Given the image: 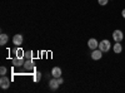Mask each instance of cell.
Returning <instances> with one entry per match:
<instances>
[{
	"label": "cell",
	"mask_w": 125,
	"mask_h": 93,
	"mask_svg": "<svg viewBox=\"0 0 125 93\" xmlns=\"http://www.w3.org/2000/svg\"><path fill=\"white\" fill-rule=\"evenodd\" d=\"M24 57H25L26 59H31V58H33V52H31V50H26Z\"/></svg>",
	"instance_id": "obj_15"
},
{
	"label": "cell",
	"mask_w": 125,
	"mask_h": 93,
	"mask_svg": "<svg viewBox=\"0 0 125 93\" xmlns=\"http://www.w3.org/2000/svg\"><path fill=\"white\" fill-rule=\"evenodd\" d=\"M24 59L23 58H18V57H15L14 59H13V66L14 67H21V66H24Z\"/></svg>",
	"instance_id": "obj_9"
},
{
	"label": "cell",
	"mask_w": 125,
	"mask_h": 93,
	"mask_svg": "<svg viewBox=\"0 0 125 93\" xmlns=\"http://www.w3.org/2000/svg\"><path fill=\"white\" fill-rule=\"evenodd\" d=\"M110 48H111L110 42H109V40H106V39L101 40V42L99 43V49L103 52V53H106V52H109V50H110Z\"/></svg>",
	"instance_id": "obj_1"
},
{
	"label": "cell",
	"mask_w": 125,
	"mask_h": 93,
	"mask_svg": "<svg viewBox=\"0 0 125 93\" xmlns=\"http://www.w3.org/2000/svg\"><path fill=\"white\" fill-rule=\"evenodd\" d=\"M24 55H25V52L23 50V49H16L15 50V57H18V58H24Z\"/></svg>",
	"instance_id": "obj_13"
},
{
	"label": "cell",
	"mask_w": 125,
	"mask_h": 93,
	"mask_svg": "<svg viewBox=\"0 0 125 93\" xmlns=\"http://www.w3.org/2000/svg\"><path fill=\"white\" fill-rule=\"evenodd\" d=\"M51 76L55 77V78L61 77V69H60L59 67H54L53 69H51Z\"/></svg>",
	"instance_id": "obj_10"
},
{
	"label": "cell",
	"mask_w": 125,
	"mask_h": 93,
	"mask_svg": "<svg viewBox=\"0 0 125 93\" xmlns=\"http://www.w3.org/2000/svg\"><path fill=\"white\" fill-rule=\"evenodd\" d=\"M8 42H9V35L5 33L0 34V45H5Z\"/></svg>",
	"instance_id": "obj_11"
},
{
	"label": "cell",
	"mask_w": 125,
	"mask_h": 93,
	"mask_svg": "<svg viewBox=\"0 0 125 93\" xmlns=\"http://www.w3.org/2000/svg\"><path fill=\"white\" fill-rule=\"evenodd\" d=\"M113 50H114V53H115V54H119V53H121L123 47H121L120 42H115V44H114V47H113Z\"/></svg>",
	"instance_id": "obj_12"
},
{
	"label": "cell",
	"mask_w": 125,
	"mask_h": 93,
	"mask_svg": "<svg viewBox=\"0 0 125 93\" xmlns=\"http://www.w3.org/2000/svg\"><path fill=\"white\" fill-rule=\"evenodd\" d=\"M23 40H24V38H23L21 34H15L13 37V44L16 45V47H19V45L23 44Z\"/></svg>",
	"instance_id": "obj_5"
},
{
	"label": "cell",
	"mask_w": 125,
	"mask_h": 93,
	"mask_svg": "<svg viewBox=\"0 0 125 93\" xmlns=\"http://www.w3.org/2000/svg\"><path fill=\"white\" fill-rule=\"evenodd\" d=\"M40 79H41V73L40 72H36V73L34 74V77H33V80L35 82V83H38V82H40Z\"/></svg>",
	"instance_id": "obj_14"
},
{
	"label": "cell",
	"mask_w": 125,
	"mask_h": 93,
	"mask_svg": "<svg viewBox=\"0 0 125 93\" xmlns=\"http://www.w3.org/2000/svg\"><path fill=\"white\" fill-rule=\"evenodd\" d=\"M91 58L94 59V60H99V59H101L103 58V52L98 48V49H94L93 52H91Z\"/></svg>",
	"instance_id": "obj_6"
},
{
	"label": "cell",
	"mask_w": 125,
	"mask_h": 93,
	"mask_svg": "<svg viewBox=\"0 0 125 93\" xmlns=\"http://www.w3.org/2000/svg\"><path fill=\"white\" fill-rule=\"evenodd\" d=\"M98 3H99L101 6H105V5H108L109 0H98Z\"/></svg>",
	"instance_id": "obj_16"
},
{
	"label": "cell",
	"mask_w": 125,
	"mask_h": 93,
	"mask_svg": "<svg viewBox=\"0 0 125 93\" xmlns=\"http://www.w3.org/2000/svg\"><path fill=\"white\" fill-rule=\"evenodd\" d=\"M0 87L3 89H8L10 87V79L5 76H1V78H0Z\"/></svg>",
	"instance_id": "obj_3"
},
{
	"label": "cell",
	"mask_w": 125,
	"mask_h": 93,
	"mask_svg": "<svg viewBox=\"0 0 125 93\" xmlns=\"http://www.w3.org/2000/svg\"><path fill=\"white\" fill-rule=\"evenodd\" d=\"M0 74H1V76H5V74H6V68H5V67L0 68Z\"/></svg>",
	"instance_id": "obj_17"
},
{
	"label": "cell",
	"mask_w": 125,
	"mask_h": 93,
	"mask_svg": "<svg viewBox=\"0 0 125 93\" xmlns=\"http://www.w3.org/2000/svg\"><path fill=\"white\" fill-rule=\"evenodd\" d=\"M121 15H123V18L125 19V9H124V10H123V12H121Z\"/></svg>",
	"instance_id": "obj_18"
},
{
	"label": "cell",
	"mask_w": 125,
	"mask_h": 93,
	"mask_svg": "<svg viewBox=\"0 0 125 93\" xmlns=\"http://www.w3.org/2000/svg\"><path fill=\"white\" fill-rule=\"evenodd\" d=\"M61 83H60V80H59V78H55V77H53L50 80H49V88L51 89V91H56L58 88H59V86H60Z\"/></svg>",
	"instance_id": "obj_2"
},
{
	"label": "cell",
	"mask_w": 125,
	"mask_h": 93,
	"mask_svg": "<svg viewBox=\"0 0 125 93\" xmlns=\"http://www.w3.org/2000/svg\"><path fill=\"white\" fill-rule=\"evenodd\" d=\"M123 38H124V34H123L121 30L116 29V30H114V32H113V39L115 40V42H121Z\"/></svg>",
	"instance_id": "obj_4"
},
{
	"label": "cell",
	"mask_w": 125,
	"mask_h": 93,
	"mask_svg": "<svg viewBox=\"0 0 125 93\" xmlns=\"http://www.w3.org/2000/svg\"><path fill=\"white\" fill-rule=\"evenodd\" d=\"M24 67H25L26 70H34V69H35V64H34V62L31 60V59H26V60H25Z\"/></svg>",
	"instance_id": "obj_8"
},
{
	"label": "cell",
	"mask_w": 125,
	"mask_h": 93,
	"mask_svg": "<svg viewBox=\"0 0 125 93\" xmlns=\"http://www.w3.org/2000/svg\"><path fill=\"white\" fill-rule=\"evenodd\" d=\"M88 47H89L91 50L98 49V48H99V43H98V40H96L95 38H90V39L88 40Z\"/></svg>",
	"instance_id": "obj_7"
}]
</instances>
